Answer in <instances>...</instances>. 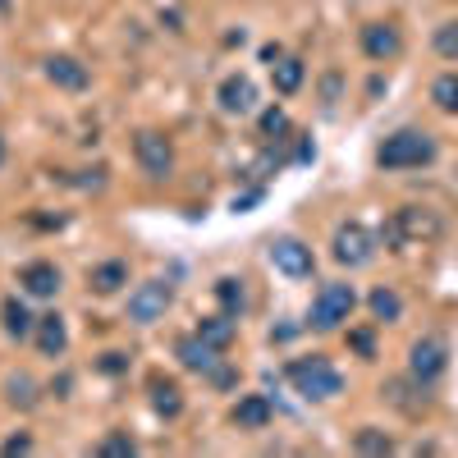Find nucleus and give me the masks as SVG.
I'll use <instances>...</instances> for the list:
<instances>
[{"instance_id":"31","label":"nucleus","mask_w":458,"mask_h":458,"mask_svg":"<svg viewBox=\"0 0 458 458\" xmlns=\"http://www.w3.org/2000/svg\"><path fill=\"white\" fill-rule=\"evenodd\" d=\"M32 449V436H10L5 440V454H28Z\"/></svg>"},{"instance_id":"6","label":"nucleus","mask_w":458,"mask_h":458,"mask_svg":"<svg viewBox=\"0 0 458 458\" xmlns=\"http://www.w3.org/2000/svg\"><path fill=\"white\" fill-rule=\"evenodd\" d=\"M133 161H138V170L147 174V179H170L174 174V147H170V138L165 133H157V129H138V138H133Z\"/></svg>"},{"instance_id":"26","label":"nucleus","mask_w":458,"mask_h":458,"mask_svg":"<svg viewBox=\"0 0 458 458\" xmlns=\"http://www.w3.org/2000/svg\"><path fill=\"white\" fill-rule=\"evenodd\" d=\"M353 449H358V454H376V458H380V454H394V440H390L386 431H380V427H362V431L353 436Z\"/></svg>"},{"instance_id":"32","label":"nucleus","mask_w":458,"mask_h":458,"mask_svg":"<svg viewBox=\"0 0 458 458\" xmlns=\"http://www.w3.org/2000/svg\"><path fill=\"white\" fill-rule=\"evenodd\" d=\"M280 55H284V47H280V42H266V47H261V64H276Z\"/></svg>"},{"instance_id":"1","label":"nucleus","mask_w":458,"mask_h":458,"mask_svg":"<svg viewBox=\"0 0 458 458\" xmlns=\"http://www.w3.org/2000/svg\"><path fill=\"white\" fill-rule=\"evenodd\" d=\"M440 234H445L440 211H431V207H399L386 225H380L376 239L386 243L390 252H403V248H431Z\"/></svg>"},{"instance_id":"9","label":"nucleus","mask_w":458,"mask_h":458,"mask_svg":"<svg viewBox=\"0 0 458 458\" xmlns=\"http://www.w3.org/2000/svg\"><path fill=\"white\" fill-rule=\"evenodd\" d=\"M266 257H271V266H276L280 276H289V280H308V276L317 271V257H312V248L302 243V239H293V234L271 239Z\"/></svg>"},{"instance_id":"14","label":"nucleus","mask_w":458,"mask_h":458,"mask_svg":"<svg viewBox=\"0 0 458 458\" xmlns=\"http://www.w3.org/2000/svg\"><path fill=\"white\" fill-rule=\"evenodd\" d=\"M42 73H47L60 92H88V83H92L88 64H79L73 55H47V60H42Z\"/></svg>"},{"instance_id":"5","label":"nucleus","mask_w":458,"mask_h":458,"mask_svg":"<svg viewBox=\"0 0 458 458\" xmlns=\"http://www.w3.org/2000/svg\"><path fill=\"white\" fill-rule=\"evenodd\" d=\"M353 308H358L353 284H321V293L312 298V308H308V326L312 330H339L344 321L353 317Z\"/></svg>"},{"instance_id":"20","label":"nucleus","mask_w":458,"mask_h":458,"mask_svg":"<svg viewBox=\"0 0 458 458\" xmlns=\"http://www.w3.org/2000/svg\"><path fill=\"white\" fill-rule=\"evenodd\" d=\"M367 312H371L376 326H394V321L403 317V298H399V289H390V284L371 289V293H367Z\"/></svg>"},{"instance_id":"3","label":"nucleus","mask_w":458,"mask_h":458,"mask_svg":"<svg viewBox=\"0 0 458 458\" xmlns=\"http://www.w3.org/2000/svg\"><path fill=\"white\" fill-rule=\"evenodd\" d=\"M284 376H289L293 394H302L308 403H326V399L344 394V371H339L330 358H321V353H312V358H293V362L284 367Z\"/></svg>"},{"instance_id":"7","label":"nucleus","mask_w":458,"mask_h":458,"mask_svg":"<svg viewBox=\"0 0 458 458\" xmlns=\"http://www.w3.org/2000/svg\"><path fill=\"white\" fill-rule=\"evenodd\" d=\"M449 367V344L440 335H427V339H417L412 349H408V376L417 380V386H436V380L445 376Z\"/></svg>"},{"instance_id":"27","label":"nucleus","mask_w":458,"mask_h":458,"mask_svg":"<svg viewBox=\"0 0 458 458\" xmlns=\"http://www.w3.org/2000/svg\"><path fill=\"white\" fill-rule=\"evenodd\" d=\"M257 129H261V138H276V142H284L293 129H289V114L280 110V106H266L261 110V120H257Z\"/></svg>"},{"instance_id":"10","label":"nucleus","mask_w":458,"mask_h":458,"mask_svg":"<svg viewBox=\"0 0 458 458\" xmlns=\"http://www.w3.org/2000/svg\"><path fill=\"white\" fill-rule=\"evenodd\" d=\"M358 42H362V55H367L371 64H390V60L403 55V32H399V23H390V19L362 23Z\"/></svg>"},{"instance_id":"22","label":"nucleus","mask_w":458,"mask_h":458,"mask_svg":"<svg viewBox=\"0 0 458 458\" xmlns=\"http://www.w3.org/2000/svg\"><path fill=\"white\" fill-rule=\"evenodd\" d=\"M151 408H157V417H165V422H174V417L183 412V390L174 386V380L157 376V380H151Z\"/></svg>"},{"instance_id":"29","label":"nucleus","mask_w":458,"mask_h":458,"mask_svg":"<svg viewBox=\"0 0 458 458\" xmlns=\"http://www.w3.org/2000/svg\"><path fill=\"white\" fill-rule=\"evenodd\" d=\"M376 326V321H371ZM371 326H362V330H349V349L358 353V358H376V330Z\"/></svg>"},{"instance_id":"4","label":"nucleus","mask_w":458,"mask_h":458,"mask_svg":"<svg viewBox=\"0 0 458 458\" xmlns=\"http://www.w3.org/2000/svg\"><path fill=\"white\" fill-rule=\"evenodd\" d=\"M376 248H380V239L371 234L367 225H358V220H344L335 234H330V257H335L339 266H349V271H362V266H371V261H376Z\"/></svg>"},{"instance_id":"21","label":"nucleus","mask_w":458,"mask_h":458,"mask_svg":"<svg viewBox=\"0 0 458 458\" xmlns=\"http://www.w3.org/2000/svg\"><path fill=\"white\" fill-rule=\"evenodd\" d=\"M266 69H271V83H276L280 97H293V92L302 88V79H308V64H302L298 55H289V51H284L276 64H266Z\"/></svg>"},{"instance_id":"13","label":"nucleus","mask_w":458,"mask_h":458,"mask_svg":"<svg viewBox=\"0 0 458 458\" xmlns=\"http://www.w3.org/2000/svg\"><path fill=\"white\" fill-rule=\"evenodd\" d=\"M216 101L225 114H252L257 110V83L248 73H229V79L216 88Z\"/></svg>"},{"instance_id":"8","label":"nucleus","mask_w":458,"mask_h":458,"mask_svg":"<svg viewBox=\"0 0 458 458\" xmlns=\"http://www.w3.org/2000/svg\"><path fill=\"white\" fill-rule=\"evenodd\" d=\"M174 302V284L170 280H147L129 293V321L133 326H157Z\"/></svg>"},{"instance_id":"16","label":"nucleus","mask_w":458,"mask_h":458,"mask_svg":"<svg viewBox=\"0 0 458 458\" xmlns=\"http://www.w3.org/2000/svg\"><path fill=\"white\" fill-rule=\"evenodd\" d=\"M32 339H37V353H42V358H64V349H69V326H64V317H60V312L37 317Z\"/></svg>"},{"instance_id":"2","label":"nucleus","mask_w":458,"mask_h":458,"mask_svg":"<svg viewBox=\"0 0 458 458\" xmlns=\"http://www.w3.org/2000/svg\"><path fill=\"white\" fill-rule=\"evenodd\" d=\"M440 157V142L427 129H399L376 147V165L380 170H427Z\"/></svg>"},{"instance_id":"24","label":"nucleus","mask_w":458,"mask_h":458,"mask_svg":"<svg viewBox=\"0 0 458 458\" xmlns=\"http://www.w3.org/2000/svg\"><path fill=\"white\" fill-rule=\"evenodd\" d=\"M431 101H436L445 114H458V69L440 73V79L431 83Z\"/></svg>"},{"instance_id":"28","label":"nucleus","mask_w":458,"mask_h":458,"mask_svg":"<svg viewBox=\"0 0 458 458\" xmlns=\"http://www.w3.org/2000/svg\"><path fill=\"white\" fill-rule=\"evenodd\" d=\"M97 454H101V458H133V454H138V440H133L129 431H110V436H101Z\"/></svg>"},{"instance_id":"18","label":"nucleus","mask_w":458,"mask_h":458,"mask_svg":"<svg viewBox=\"0 0 458 458\" xmlns=\"http://www.w3.org/2000/svg\"><path fill=\"white\" fill-rule=\"evenodd\" d=\"M0 326H5V335L10 339H32V330H37V317H32V308L19 298V293H10L5 302H0Z\"/></svg>"},{"instance_id":"17","label":"nucleus","mask_w":458,"mask_h":458,"mask_svg":"<svg viewBox=\"0 0 458 458\" xmlns=\"http://www.w3.org/2000/svg\"><path fill=\"white\" fill-rule=\"evenodd\" d=\"M129 284V261H120V257H110V261H97L92 271H88V289L97 293V298H110V293H120Z\"/></svg>"},{"instance_id":"19","label":"nucleus","mask_w":458,"mask_h":458,"mask_svg":"<svg viewBox=\"0 0 458 458\" xmlns=\"http://www.w3.org/2000/svg\"><path fill=\"white\" fill-rule=\"evenodd\" d=\"M216 302H220V312L243 321V312H248V280L243 276H220L216 280Z\"/></svg>"},{"instance_id":"34","label":"nucleus","mask_w":458,"mask_h":458,"mask_svg":"<svg viewBox=\"0 0 458 458\" xmlns=\"http://www.w3.org/2000/svg\"><path fill=\"white\" fill-rule=\"evenodd\" d=\"M10 5H14V0H0V10H10Z\"/></svg>"},{"instance_id":"23","label":"nucleus","mask_w":458,"mask_h":458,"mask_svg":"<svg viewBox=\"0 0 458 458\" xmlns=\"http://www.w3.org/2000/svg\"><path fill=\"white\" fill-rule=\"evenodd\" d=\"M198 335L211 339L216 349H229V344L239 339V321L229 317V312H216V317H202V321H198Z\"/></svg>"},{"instance_id":"33","label":"nucleus","mask_w":458,"mask_h":458,"mask_svg":"<svg viewBox=\"0 0 458 458\" xmlns=\"http://www.w3.org/2000/svg\"><path fill=\"white\" fill-rule=\"evenodd\" d=\"M5 157H10V151H5V138H0V165H5Z\"/></svg>"},{"instance_id":"11","label":"nucleus","mask_w":458,"mask_h":458,"mask_svg":"<svg viewBox=\"0 0 458 458\" xmlns=\"http://www.w3.org/2000/svg\"><path fill=\"white\" fill-rule=\"evenodd\" d=\"M220 353H225V349H216V344L202 339L198 330H193V335H183V339L174 344L179 367H183V371H198V376H211V371L220 367Z\"/></svg>"},{"instance_id":"25","label":"nucleus","mask_w":458,"mask_h":458,"mask_svg":"<svg viewBox=\"0 0 458 458\" xmlns=\"http://www.w3.org/2000/svg\"><path fill=\"white\" fill-rule=\"evenodd\" d=\"M431 47H436V55H440V60L458 64V19H445V23L436 28V37H431Z\"/></svg>"},{"instance_id":"12","label":"nucleus","mask_w":458,"mask_h":458,"mask_svg":"<svg viewBox=\"0 0 458 458\" xmlns=\"http://www.w3.org/2000/svg\"><path fill=\"white\" fill-rule=\"evenodd\" d=\"M19 289H23V298H42V302H51V298L64 289V276H60V266H55V261H28L23 271H19Z\"/></svg>"},{"instance_id":"30","label":"nucleus","mask_w":458,"mask_h":458,"mask_svg":"<svg viewBox=\"0 0 458 458\" xmlns=\"http://www.w3.org/2000/svg\"><path fill=\"white\" fill-rule=\"evenodd\" d=\"M97 371L101 376H124L129 371V353H101L97 358Z\"/></svg>"},{"instance_id":"15","label":"nucleus","mask_w":458,"mask_h":458,"mask_svg":"<svg viewBox=\"0 0 458 458\" xmlns=\"http://www.w3.org/2000/svg\"><path fill=\"white\" fill-rule=\"evenodd\" d=\"M271 417H276V408H271L266 394H243L234 408H229V422H234L239 431H266V427H271Z\"/></svg>"}]
</instances>
